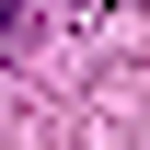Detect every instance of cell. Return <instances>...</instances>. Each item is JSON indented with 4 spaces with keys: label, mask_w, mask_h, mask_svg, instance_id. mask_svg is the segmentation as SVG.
Returning a JSON list of instances; mask_svg holds the SVG:
<instances>
[{
    "label": "cell",
    "mask_w": 150,
    "mask_h": 150,
    "mask_svg": "<svg viewBox=\"0 0 150 150\" xmlns=\"http://www.w3.org/2000/svg\"><path fill=\"white\" fill-rule=\"evenodd\" d=\"M23 23H35V0H0V58L23 46Z\"/></svg>",
    "instance_id": "obj_1"
}]
</instances>
